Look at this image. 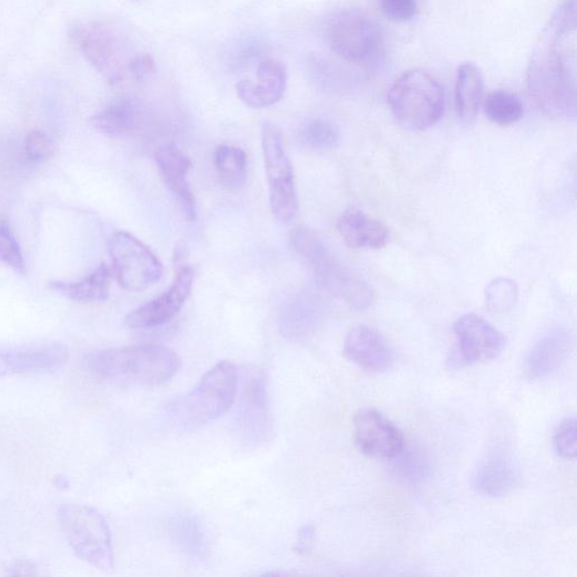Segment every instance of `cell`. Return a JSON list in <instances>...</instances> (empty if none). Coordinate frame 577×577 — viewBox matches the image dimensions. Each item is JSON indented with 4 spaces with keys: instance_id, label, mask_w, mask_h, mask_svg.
I'll return each instance as SVG.
<instances>
[{
    "instance_id": "6da1fadb",
    "label": "cell",
    "mask_w": 577,
    "mask_h": 577,
    "mask_svg": "<svg viewBox=\"0 0 577 577\" xmlns=\"http://www.w3.org/2000/svg\"><path fill=\"white\" fill-rule=\"evenodd\" d=\"M531 101L556 120L576 118V3L564 0L543 30L527 71Z\"/></svg>"
},
{
    "instance_id": "7a4b0ae2",
    "label": "cell",
    "mask_w": 577,
    "mask_h": 577,
    "mask_svg": "<svg viewBox=\"0 0 577 577\" xmlns=\"http://www.w3.org/2000/svg\"><path fill=\"white\" fill-rule=\"evenodd\" d=\"M181 366L176 351L159 345L105 350L86 359L93 376L118 385L158 386L171 380Z\"/></svg>"
},
{
    "instance_id": "3957f363",
    "label": "cell",
    "mask_w": 577,
    "mask_h": 577,
    "mask_svg": "<svg viewBox=\"0 0 577 577\" xmlns=\"http://www.w3.org/2000/svg\"><path fill=\"white\" fill-rule=\"evenodd\" d=\"M239 372L229 361L211 368L188 394L171 400L165 417L175 428L192 432L222 417L236 400Z\"/></svg>"
},
{
    "instance_id": "277c9868",
    "label": "cell",
    "mask_w": 577,
    "mask_h": 577,
    "mask_svg": "<svg viewBox=\"0 0 577 577\" xmlns=\"http://www.w3.org/2000/svg\"><path fill=\"white\" fill-rule=\"evenodd\" d=\"M289 242L294 252L311 269L321 289L358 310L372 305L375 295L371 287L338 261L312 229L302 225L295 227L289 233Z\"/></svg>"
},
{
    "instance_id": "5b68a950",
    "label": "cell",
    "mask_w": 577,
    "mask_h": 577,
    "mask_svg": "<svg viewBox=\"0 0 577 577\" xmlns=\"http://www.w3.org/2000/svg\"><path fill=\"white\" fill-rule=\"evenodd\" d=\"M388 103L396 121L408 130L424 131L444 116L446 97L440 82L429 72H404L391 87Z\"/></svg>"
},
{
    "instance_id": "8992f818",
    "label": "cell",
    "mask_w": 577,
    "mask_h": 577,
    "mask_svg": "<svg viewBox=\"0 0 577 577\" xmlns=\"http://www.w3.org/2000/svg\"><path fill=\"white\" fill-rule=\"evenodd\" d=\"M59 521L69 546L81 560L102 570L113 568L112 534L102 514L88 506L66 505L59 511Z\"/></svg>"
},
{
    "instance_id": "52a82bcc",
    "label": "cell",
    "mask_w": 577,
    "mask_h": 577,
    "mask_svg": "<svg viewBox=\"0 0 577 577\" xmlns=\"http://www.w3.org/2000/svg\"><path fill=\"white\" fill-rule=\"evenodd\" d=\"M237 397L235 430L239 440L251 447L265 445L273 432L266 376L258 369L243 370Z\"/></svg>"
},
{
    "instance_id": "ba28073f",
    "label": "cell",
    "mask_w": 577,
    "mask_h": 577,
    "mask_svg": "<svg viewBox=\"0 0 577 577\" xmlns=\"http://www.w3.org/2000/svg\"><path fill=\"white\" fill-rule=\"evenodd\" d=\"M261 136L271 210L277 220L288 223L299 211L292 163L282 133L275 123L266 122Z\"/></svg>"
},
{
    "instance_id": "9c48e42d",
    "label": "cell",
    "mask_w": 577,
    "mask_h": 577,
    "mask_svg": "<svg viewBox=\"0 0 577 577\" xmlns=\"http://www.w3.org/2000/svg\"><path fill=\"white\" fill-rule=\"evenodd\" d=\"M325 37L335 54L355 64L374 61L382 43L378 26L371 18L356 10L342 11L329 19Z\"/></svg>"
},
{
    "instance_id": "30bf717a",
    "label": "cell",
    "mask_w": 577,
    "mask_h": 577,
    "mask_svg": "<svg viewBox=\"0 0 577 577\" xmlns=\"http://www.w3.org/2000/svg\"><path fill=\"white\" fill-rule=\"evenodd\" d=\"M112 272L131 292L143 291L160 280L163 267L149 247L128 231H117L109 243Z\"/></svg>"
},
{
    "instance_id": "8fae6325",
    "label": "cell",
    "mask_w": 577,
    "mask_h": 577,
    "mask_svg": "<svg viewBox=\"0 0 577 577\" xmlns=\"http://www.w3.org/2000/svg\"><path fill=\"white\" fill-rule=\"evenodd\" d=\"M456 349L448 365L451 369L491 361L505 350L506 339L487 320L475 314H466L454 325Z\"/></svg>"
},
{
    "instance_id": "7c38bea8",
    "label": "cell",
    "mask_w": 577,
    "mask_h": 577,
    "mask_svg": "<svg viewBox=\"0 0 577 577\" xmlns=\"http://www.w3.org/2000/svg\"><path fill=\"white\" fill-rule=\"evenodd\" d=\"M70 38L80 53L111 82L123 78L122 43L113 28L103 22L80 23L71 28Z\"/></svg>"
},
{
    "instance_id": "4fadbf2b",
    "label": "cell",
    "mask_w": 577,
    "mask_h": 577,
    "mask_svg": "<svg viewBox=\"0 0 577 577\" xmlns=\"http://www.w3.org/2000/svg\"><path fill=\"white\" fill-rule=\"evenodd\" d=\"M195 271L190 266L179 270L172 286L155 299L132 310L125 319L131 329H150L171 321L191 296Z\"/></svg>"
},
{
    "instance_id": "5bb4252c",
    "label": "cell",
    "mask_w": 577,
    "mask_h": 577,
    "mask_svg": "<svg viewBox=\"0 0 577 577\" xmlns=\"http://www.w3.org/2000/svg\"><path fill=\"white\" fill-rule=\"evenodd\" d=\"M354 428L356 445L368 457L392 459L406 446L400 429L375 408L360 409Z\"/></svg>"
},
{
    "instance_id": "9a60e30c",
    "label": "cell",
    "mask_w": 577,
    "mask_h": 577,
    "mask_svg": "<svg viewBox=\"0 0 577 577\" xmlns=\"http://www.w3.org/2000/svg\"><path fill=\"white\" fill-rule=\"evenodd\" d=\"M155 161L162 181L173 193L186 219L196 221L198 205L189 182L191 158L177 145L165 143L156 150Z\"/></svg>"
},
{
    "instance_id": "2e32d148",
    "label": "cell",
    "mask_w": 577,
    "mask_h": 577,
    "mask_svg": "<svg viewBox=\"0 0 577 577\" xmlns=\"http://www.w3.org/2000/svg\"><path fill=\"white\" fill-rule=\"evenodd\" d=\"M574 348V336L568 328L556 326L541 335L524 359V374L529 380H541L554 375L567 360Z\"/></svg>"
},
{
    "instance_id": "e0dca14e",
    "label": "cell",
    "mask_w": 577,
    "mask_h": 577,
    "mask_svg": "<svg viewBox=\"0 0 577 577\" xmlns=\"http://www.w3.org/2000/svg\"><path fill=\"white\" fill-rule=\"evenodd\" d=\"M520 483V469L514 456L505 450H493L480 460L471 478L479 496L499 499L509 496Z\"/></svg>"
},
{
    "instance_id": "ac0fdd59",
    "label": "cell",
    "mask_w": 577,
    "mask_h": 577,
    "mask_svg": "<svg viewBox=\"0 0 577 577\" xmlns=\"http://www.w3.org/2000/svg\"><path fill=\"white\" fill-rule=\"evenodd\" d=\"M344 355L350 362L370 374L387 372L395 362L394 351L386 339L375 328L361 324L350 329Z\"/></svg>"
},
{
    "instance_id": "d6986e66",
    "label": "cell",
    "mask_w": 577,
    "mask_h": 577,
    "mask_svg": "<svg viewBox=\"0 0 577 577\" xmlns=\"http://www.w3.org/2000/svg\"><path fill=\"white\" fill-rule=\"evenodd\" d=\"M287 70L273 59L259 62L257 80H240L236 86L238 99L251 109H265L277 105L285 96Z\"/></svg>"
},
{
    "instance_id": "ffe728a7",
    "label": "cell",
    "mask_w": 577,
    "mask_h": 577,
    "mask_svg": "<svg viewBox=\"0 0 577 577\" xmlns=\"http://www.w3.org/2000/svg\"><path fill=\"white\" fill-rule=\"evenodd\" d=\"M326 306L321 298L310 292H302L283 308L280 331L294 341L309 338L324 320Z\"/></svg>"
},
{
    "instance_id": "44dd1931",
    "label": "cell",
    "mask_w": 577,
    "mask_h": 577,
    "mask_svg": "<svg viewBox=\"0 0 577 577\" xmlns=\"http://www.w3.org/2000/svg\"><path fill=\"white\" fill-rule=\"evenodd\" d=\"M67 358V348L58 345L0 354V378L53 371L59 369Z\"/></svg>"
},
{
    "instance_id": "7402d4cb",
    "label": "cell",
    "mask_w": 577,
    "mask_h": 577,
    "mask_svg": "<svg viewBox=\"0 0 577 577\" xmlns=\"http://www.w3.org/2000/svg\"><path fill=\"white\" fill-rule=\"evenodd\" d=\"M338 229L351 249L379 250L389 241L387 227L357 208H350L342 213Z\"/></svg>"
},
{
    "instance_id": "603a6c76",
    "label": "cell",
    "mask_w": 577,
    "mask_h": 577,
    "mask_svg": "<svg viewBox=\"0 0 577 577\" xmlns=\"http://www.w3.org/2000/svg\"><path fill=\"white\" fill-rule=\"evenodd\" d=\"M142 109L133 100H118L91 119L100 133L111 139H123L136 133L142 123Z\"/></svg>"
},
{
    "instance_id": "cb8c5ba5",
    "label": "cell",
    "mask_w": 577,
    "mask_h": 577,
    "mask_svg": "<svg viewBox=\"0 0 577 577\" xmlns=\"http://www.w3.org/2000/svg\"><path fill=\"white\" fill-rule=\"evenodd\" d=\"M484 96V77L480 69L467 62L459 66L456 79V108L465 123H471L479 111Z\"/></svg>"
},
{
    "instance_id": "d4e9b609",
    "label": "cell",
    "mask_w": 577,
    "mask_h": 577,
    "mask_svg": "<svg viewBox=\"0 0 577 577\" xmlns=\"http://www.w3.org/2000/svg\"><path fill=\"white\" fill-rule=\"evenodd\" d=\"M168 536L180 553L203 559L209 553V537L202 523L193 516L180 515L168 524Z\"/></svg>"
},
{
    "instance_id": "484cf974",
    "label": "cell",
    "mask_w": 577,
    "mask_h": 577,
    "mask_svg": "<svg viewBox=\"0 0 577 577\" xmlns=\"http://www.w3.org/2000/svg\"><path fill=\"white\" fill-rule=\"evenodd\" d=\"M112 269L103 263L94 272L78 282L50 281L52 291L78 302H99L110 297Z\"/></svg>"
},
{
    "instance_id": "4316f807",
    "label": "cell",
    "mask_w": 577,
    "mask_h": 577,
    "mask_svg": "<svg viewBox=\"0 0 577 577\" xmlns=\"http://www.w3.org/2000/svg\"><path fill=\"white\" fill-rule=\"evenodd\" d=\"M213 163L220 183L229 190L240 189L247 180V156L236 146L219 145L213 151Z\"/></svg>"
},
{
    "instance_id": "83f0119b",
    "label": "cell",
    "mask_w": 577,
    "mask_h": 577,
    "mask_svg": "<svg viewBox=\"0 0 577 577\" xmlns=\"http://www.w3.org/2000/svg\"><path fill=\"white\" fill-rule=\"evenodd\" d=\"M484 112L494 125L508 127L524 118L525 107L518 96L508 91H496L485 99Z\"/></svg>"
},
{
    "instance_id": "f1b7e54d",
    "label": "cell",
    "mask_w": 577,
    "mask_h": 577,
    "mask_svg": "<svg viewBox=\"0 0 577 577\" xmlns=\"http://www.w3.org/2000/svg\"><path fill=\"white\" fill-rule=\"evenodd\" d=\"M391 469L401 480L421 483L429 478L432 467L428 455L418 448H405L392 459Z\"/></svg>"
},
{
    "instance_id": "f546056e",
    "label": "cell",
    "mask_w": 577,
    "mask_h": 577,
    "mask_svg": "<svg viewBox=\"0 0 577 577\" xmlns=\"http://www.w3.org/2000/svg\"><path fill=\"white\" fill-rule=\"evenodd\" d=\"M302 143L315 151L335 149L340 142V130L331 121L315 119L308 122L301 130Z\"/></svg>"
},
{
    "instance_id": "4dcf8cb0",
    "label": "cell",
    "mask_w": 577,
    "mask_h": 577,
    "mask_svg": "<svg viewBox=\"0 0 577 577\" xmlns=\"http://www.w3.org/2000/svg\"><path fill=\"white\" fill-rule=\"evenodd\" d=\"M519 299L517 283L508 278H497L490 281L485 289V301L493 312L505 314L510 311Z\"/></svg>"
},
{
    "instance_id": "1f68e13d",
    "label": "cell",
    "mask_w": 577,
    "mask_h": 577,
    "mask_svg": "<svg viewBox=\"0 0 577 577\" xmlns=\"http://www.w3.org/2000/svg\"><path fill=\"white\" fill-rule=\"evenodd\" d=\"M0 261L20 273L26 272V263L20 245L6 222H0Z\"/></svg>"
},
{
    "instance_id": "d6a6232c",
    "label": "cell",
    "mask_w": 577,
    "mask_h": 577,
    "mask_svg": "<svg viewBox=\"0 0 577 577\" xmlns=\"http://www.w3.org/2000/svg\"><path fill=\"white\" fill-rule=\"evenodd\" d=\"M576 420L575 418H568L559 425L554 436V448L557 455L564 459H574L576 457Z\"/></svg>"
},
{
    "instance_id": "836d02e7",
    "label": "cell",
    "mask_w": 577,
    "mask_h": 577,
    "mask_svg": "<svg viewBox=\"0 0 577 577\" xmlns=\"http://www.w3.org/2000/svg\"><path fill=\"white\" fill-rule=\"evenodd\" d=\"M265 51V44L256 38H246L230 52V66L240 69L258 60Z\"/></svg>"
},
{
    "instance_id": "e575fe53",
    "label": "cell",
    "mask_w": 577,
    "mask_h": 577,
    "mask_svg": "<svg viewBox=\"0 0 577 577\" xmlns=\"http://www.w3.org/2000/svg\"><path fill=\"white\" fill-rule=\"evenodd\" d=\"M380 9L387 19L394 22H407L417 16L419 2L418 0H380Z\"/></svg>"
},
{
    "instance_id": "d590c367",
    "label": "cell",
    "mask_w": 577,
    "mask_h": 577,
    "mask_svg": "<svg viewBox=\"0 0 577 577\" xmlns=\"http://www.w3.org/2000/svg\"><path fill=\"white\" fill-rule=\"evenodd\" d=\"M26 149L29 158L36 162L47 160L54 150L51 139L40 130H34L28 136Z\"/></svg>"
},
{
    "instance_id": "8d00e7d4",
    "label": "cell",
    "mask_w": 577,
    "mask_h": 577,
    "mask_svg": "<svg viewBox=\"0 0 577 577\" xmlns=\"http://www.w3.org/2000/svg\"><path fill=\"white\" fill-rule=\"evenodd\" d=\"M157 70L155 59L148 54H138L130 58L127 71L136 81H143L151 77Z\"/></svg>"
},
{
    "instance_id": "74e56055",
    "label": "cell",
    "mask_w": 577,
    "mask_h": 577,
    "mask_svg": "<svg viewBox=\"0 0 577 577\" xmlns=\"http://www.w3.org/2000/svg\"><path fill=\"white\" fill-rule=\"evenodd\" d=\"M316 540V528L312 525L302 526L297 535L294 546L295 553L301 556L309 555Z\"/></svg>"
}]
</instances>
